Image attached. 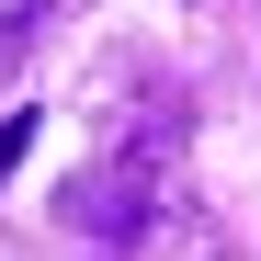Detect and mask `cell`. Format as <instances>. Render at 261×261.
Segmentation results:
<instances>
[{"mask_svg": "<svg viewBox=\"0 0 261 261\" xmlns=\"http://www.w3.org/2000/svg\"><path fill=\"white\" fill-rule=\"evenodd\" d=\"M57 216H68L80 239H102V250L148 239V216H159V159H148V148H114V159H91V170H68Z\"/></svg>", "mask_w": 261, "mask_h": 261, "instance_id": "cell-1", "label": "cell"}, {"mask_svg": "<svg viewBox=\"0 0 261 261\" xmlns=\"http://www.w3.org/2000/svg\"><path fill=\"white\" fill-rule=\"evenodd\" d=\"M23 137H34V114H12V125H0V170L23 159Z\"/></svg>", "mask_w": 261, "mask_h": 261, "instance_id": "cell-2", "label": "cell"}]
</instances>
